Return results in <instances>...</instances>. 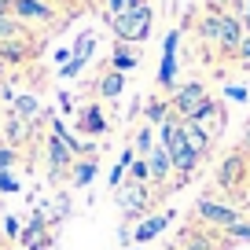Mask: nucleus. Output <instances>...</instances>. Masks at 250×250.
Masks as SVG:
<instances>
[{
  "instance_id": "nucleus-1",
  "label": "nucleus",
  "mask_w": 250,
  "mask_h": 250,
  "mask_svg": "<svg viewBox=\"0 0 250 250\" xmlns=\"http://www.w3.org/2000/svg\"><path fill=\"white\" fill-rule=\"evenodd\" d=\"M151 19L155 15L147 4H136L125 15H110V33H114V41H125V44H144L151 33Z\"/></svg>"
},
{
  "instance_id": "nucleus-2",
  "label": "nucleus",
  "mask_w": 250,
  "mask_h": 250,
  "mask_svg": "<svg viewBox=\"0 0 250 250\" xmlns=\"http://www.w3.org/2000/svg\"><path fill=\"white\" fill-rule=\"evenodd\" d=\"M162 147L169 151V162L177 173H191L199 166V155L191 151V144L184 140V129H180V122H162Z\"/></svg>"
},
{
  "instance_id": "nucleus-3",
  "label": "nucleus",
  "mask_w": 250,
  "mask_h": 250,
  "mask_svg": "<svg viewBox=\"0 0 250 250\" xmlns=\"http://www.w3.org/2000/svg\"><path fill=\"white\" fill-rule=\"evenodd\" d=\"M173 107H177V114L184 118V122H203V118L213 114V103H210V96H206V88L199 85V81L177 88V92H173Z\"/></svg>"
},
{
  "instance_id": "nucleus-4",
  "label": "nucleus",
  "mask_w": 250,
  "mask_h": 250,
  "mask_svg": "<svg viewBox=\"0 0 250 250\" xmlns=\"http://www.w3.org/2000/svg\"><path fill=\"white\" fill-rule=\"evenodd\" d=\"M195 213L203 221H210V225H221V228H232L239 225V210L228 203H213V199H199L195 203Z\"/></svg>"
},
{
  "instance_id": "nucleus-5",
  "label": "nucleus",
  "mask_w": 250,
  "mask_h": 250,
  "mask_svg": "<svg viewBox=\"0 0 250 250\" xmlns=\"http://www.w3.org/2000/svg\"><path fill=\"white\" fill-rule=\"evenodd\" d=\"M177 41H180V33L169 30V37H166V44H162V66H158V85L162 88L177 85Z\"/></svg>"
},
{
  "instance_id": "nucleus-6",
  "label": "nucleus",
  "mask_w": 250,
  "mask_h": 250,
  "mask_svg": "<svg viewBox=\"0 0 250 250\" xmlns=\"http://www.w3.org/2000/svg\"><path fill=\"white\" fill-rule=\"evenodd\" d=\"M11 15L19 19V22H52V4H44V0H11Z\"/></svg>"
},
{
  "instance_id": "nucleus-7",
  "label": "nucleus",
  "mask_w": 250,
  "mask_h": 250,
  "mask_svg": "<svg viewBox=\"0 0 250 250\" xmlns=\"http://www.w3.org/2000/svg\"><path fill=\"white\" fill-rule=\"evenodd\" d=\"M70 162H74V151L66 147L59 136H48V166H52V177H59Z\"/></svg>"
},
{
  "instance_id": "nucleus-8",
  "label": "nucleus",
  "mask_w": 250,
  "mask_h": 250,
  "mask_svg": "<svg viewBox=\"0 0 250 250\" xmlns=\"http://www.w3.org/2000/svg\"><path fill=\"white\" fill-rule=\"evenodd\" d=\"M136 66H140V55L133 52V44L118 41V44H114V52H110V70L129 74V70H136Z\"/></svg>"
},
{
  "instance_id": "nucleus-9",
  "label": "nucleus",
  "mask_w": 250,
  "mask_h": 250,
  "mask_svg": "<svg viewBox=\"0 0 250 250\" xmlns=\"http://www.w3.org/2000/svg\"><path fill=\"white\" fill-rule=\"evenodd\" d=\"M243 41V22L232 15H221V33H217V44L225 48V52H235Z\"/></svg>"
},
{
  "instance_id": "nucleus-10",
  "label": "nucleus",
  "mask_w": 250,
  "mask_h": 250,
  "mask_svg": "<svg viewBox=\"0 0 250 250\" xmlns=\"http://www.w3.org/2000/svg\"><path fill=\"white\" fill-rule=\"evenodd\" d=\"M78 125H81V133H88V136H100V133H107V118H103V110L96 107V103L81 107V118H78Z\"/></svg>"
},
{
  "instance_id": "nucleus-11",
  "label": "nucleus",
  "mask_w": 250,
  "mask_h": 250,
  "mask_svg": "<svg viewBox=\"0 0 250 250\" xmlns=\"http://www.w3.org/2000/svg\"><path fill=\"white\" fill-rule=\"evenodd\" d=\"M173 221V213H158V217H147V221H140V225H136V232H133V239L140 243H147V239H155V235H162V228L169 225Z\"/></svg>"
},
{
  "instance_id": "nucleus-12",
  "label": "nucleus",
  "mask_w": 250,
  "mask_h": 250,
  "mask_svg": "<svg viewBox=\"0 0 250 250\" xmlns=\"http://www.w3.org/2000/svg\"><path fill=\"white\" fill-rule=\"evenodd\" d=\"M180 129H184V140L191 144V151L203 158V155H206V147H210V133H206L199 122H180Z\"/></svg>"
},
{
  "instance_id": "nucleus-13",
  "label": "nucleus",
  "mask_w": 250,
  "mask_h": 250,
  "mask_svg": "<svg viewBox=\"0 0 250 250\" xmlns=\"http://www.w3.org/2000/svg\"><path fill=\"white\" fill-rule=\"evenodd\" d=\"M147 169H151V180H166V177H169V169H173L169 151H166V147H155V151L147 155Z\"/></svg>"
},
{
  "instance_id": "nucleus-14",
  "label": "nucleus",
  "mask_w": 250,
  "mask_h": 250,
  "mask_svg": "<svg viewBox=\"0 0 250 250\" xmlns=\"http://www.w3.org/2000/svg\"><path fill=\"white\" fill-rule=\"evenodd\" d=\"M144 206H147V191H144V184H133L129 191H122V210L133 217V213H144Z\"/></svg>"
},
{
  "instance_id": "nucleus-15",
  "label": "nucleus",
  "mask_w": 250,
  "mask_h": 250,
  "mask_svg": "<svg viewBox=\"0 0 250 250\" xmlns=\"http://www.w3.org/2000/svg\"><path fill=\"white\" fill-rule=\"evenodd\" d=\"M26 37V22H19L15 15H0V44L4 41H22Z\"/></svg>"
},
{
  "instance_id": "nucleus-16",
  "label": "nucleus",
  "mask_w": 250,
  "mask_h": 250,
  "mask_svg": "<svg viewBox=\"0 0 250 250\" xmlns=\"http://www.w3.org/2000/svg\"><path fill=\"white\" fill-rule=\"evenodd\" d=\"M92 48H96V33L85 30V33L78 37V44H74V55H70V59L78 62V66H85V62L92 59Z\"/></svg>"
},
{
  "instance_id": "nucleus-17",
  "label": "nucleus",
  "mask_w": 250,
  "mask_h": 250,
  "mask_svg": "<svg viewBox=\"0 0 250 250\" xmlns=\"http://www.w3.org/2000/svg\"><path fill=\"white\" fill-rule=\"evenodd\" d=\"M239 173H243V155H232V158H225L221 162V173H217V180L221 184H239Z\"/></svg>"
},
{
  "instance_id": "nucleus-18",
  "label": "nucleus",
  "mask_w": 250,
  "mask_h": 250,
  "mask_svg": "<svg viewBox=\"0 0 250 250\" xmlns=\"http://www.w3.org/2000/svg\"><path fill=\"white\" fill-rule=\"evenodd\" d=\"M26 55H30L26 37H22V41H4V44H0V59H4V62H22Z\"/></svg>"
},
{
  "instance_id": "nucleus-19",
  "label": "nucleus",
  "mask_w": 250,
  "mask_h": 250,
  "mask_svg": "<svg viewBox=\"0 0 250 250\" xmlns=\"http://www.w3.org/2000/svg\"><path fill=\"white\" fill-rule=\"evenodd\" d=\"M122 88H125V74H118V70L103 74V81H100V96L114 100V96H122Z\"/></svg>"
},
{
  "instance_id": "nucleus-20",
  "label": "nucleus",
  "mask_w": 250,
  "mask_h": 250,
  "mask_svg": "<svg viewBox=\"0 0 250 250\" xmlns=\"http://www.w3.org/2000/svg\"><path fill=\"white\" fill-rule=\"evenodd\" d=\"M92 177H96V162H92V158H85V162L74 166V184H78V188H88Z\"/></svg>"
},
{
  "instance_id": "nucleus-21",
  "label": "nucleus",
  "mask_w": 250,
  "mask_h": 250,
  "mask_svg": "<svg viewBox=\"0 0 250 250\" xmlns=\"http://www.w3.org/2000/svg\"><path fill=\"white\" fill-rule=\"evenodd\" d=\"M37 110H41V103L33 100L30 92L15 96V114H19V118H37Z\"/></svg>"
},
{
  "instance_id": "nucleus-22",
  "label": "nucleus",
  "mask_w": 250,
  "mask_h": 250,
  "mask_svg": "<svg viewBox=\"0 0 250 250\" xmlns=\"http://www.w3.org/2000/svg\"><path fill=\"white\" fill-rule=\"evenodd\" d=\"M133 151H140V158L155 151V136H151V129H147V125H144L140 133H136V147H133Z\"/></svg>"
},
{
  "instance_id": "nucleus-23",
  "label": "nucleus",
  "mask_w": 250,
  "mask_h": 250,
  "mask_svg": "<svg viewBox=\"0 0 250 250\" xmlns=\"http://www.w3.org/2000/svg\"><path fill=\"white\" fill-rule=\"evenodd\" d=\"M129 177H133V184H144V180H151L147 158H133V166H129Z\"/></svg>"
},
{
  "instance_id": "nucleus-24",
  "label": "nucleus",
  "mask_w": 250,
  "mask_h": 250,
  "mask_svg": "<svg viewBox=\"0 0 250 250\" xmlns=\"http://www.w3.org/2000/svg\"><path fill=\"white\" fill-rule=\"evenodd\" d=\"M136 4H144V0H107L110 15H125V11H133Z\"/></svg>"
},
{
  "instance_id": "nucleus-25",
  "label": "nucleus",
  "mask_w": 250,
  "mask_h": 250,
  "mask_svg": "<svg viewBox=\"0 0 250 250\" xmlns=\"http://www.w3.org/2000/svg\"><path fill=\"white\" fill-rule=\"evenodd\" d=\"M19 188H22V184L15 180V173H11V169H0V191H19Z\"/></svg>"
},
{
  "instance_id": "nucleus-26",
  "label": "nucleus",
  "mask_w": 250,
  "mask_h": 250,
  "mask_svg": "<svg viewBox=\"0 0 250 250\" xmlns=\"http://www.w3.org/2000/svg\"><path fill=\"white\" fill-rule=\"evenodd\" d=\"M15 147H11V144H4V147H0V169H11V166H15Z\"/></svg>"
},
{
  "instance_id": "nucleus-27",
  "label": "nucleus",
  "mask_w": 250,
  "mask_h": 250,
  "mask_svg": "<svg viewBox=\"0 0 250 250\" xmlns=\"http://www.w3.org/2000/svg\"><path fill=\"white\" fill-rule=\"evenodd\" d=\"M19 136H22V118H11L8 122V140L19 144Z\"/></svg>"
},
{
  "instance_id": "nucleus-28",
  "label": "nucleus",
  "mask_w": 250,
  "mask_h": 250,
  "mask_svg": "<svg viewBox=\"0 0 250 250\" xmlns=\"http://www.w3.org/2000/svg\"><path fill=\"white\" fill-rule=\"evenodd\" d=\"M147 118L151 122H166V103H147Z\"/></svg>"
},
{
  "instance_id": "nucleus-29",
  "label": "nucleus",
  "mask_w": 250,
  "mask_h": 250,
  "mask_svg": "<svg viewBox=\"0 0 250 250\" xmlns=\"http://www.w3.org/2000/svg\"><path fill=\"white\" fill-rule=\"evenodd\" d=\"M235 55H239L243 62H250V33H243V41H239V48H235Z\"/></svg>"
},
{
  "instance_id": "nucleus-30",
  "label": "nucleus",
  "mask_w": 250,
  "mask_h": 250,
  "mask_svg": "<svg viewBox=\"0 0 250 250\" xmlns=\"http://www.w3.org/2000/svg\"><path fill=\"white\" fill-rule=\"evenodd\" d=\"M4 235H11V239H15V235H22V228H19L15 217H4Z\"/></svg>"
},
{
  "instance_id": "nucleus-31",
  "label": "nucleus",
  "mask_w": 250,
  "mask_h": 250,
  "mask_svg": "<svg viewBox=\"0 0 250 250\" xmlns=\"http://www.w3.org/2000/svg\"><path fill=\"white\" fill-rule=\"evenodd\" d=\"M228 235H235V239H250V225H243V221H239V225L228 228Z\"/></svg>"
},
{
  "instance_id": "nucleus-32",
  "label": "nucleus",
  "mask_w": 250,
  "mask_h": 250,
  "mask_svg": "<svg viewBox=\"0 0 250 250\" xmlns=\"http://www.w3.org/2000/svg\"><path fill=\"white\" fill-rule=\"evenodd\" d=\"M228 96H232V100H239V103H243V100H247V88H228Z\"/></svg>"
},
{
  "instance_id": "nucleus-33",
  "label": "nucleus",
  "mask_w": 250,
  "mask_h": 250,
  "mask_svg": "<svg viewBox=\"0 0 250 250\" xmlns=\"http://www.w3.org/2000/svg\"><path fill=\"white\" fill-rule=\"evenodd\" d=\"M243 19H247V33H250V0H243Z\"/></svg>"
},
{
  "instance_id": "nucleus-34",
  "label": "nucleus",
  "mask_w": 250,
  "mask_h": 250,
  "mask_svg": "<svg viewBox=\"0 0 250 250\" xmlns=\"http://www.w3.org/2000/svg\"><path fill=\"white\" fill-rule=\"evenodd\" d=\"M0 15H11V0H0Z\"/></svg>"
},
{
  "instance_id": "nucleus-35",
  "label": "nucleus",
  "mask_w": 250,
  "mask_h": 250,
  "mask_svg": "<svg viewBox=\"0 0 250 250\" xmlns=\"http://www.w3.org/2000/svg\"><path fill=\"white\" fill-rule=\"evenodd\" d=\"M225 4H232V0H210V8H213V11H221Z\"/></svg>"
},
{
  "instance_id": "nucleus-36",
  "label": "nucleus",
  "mask_w": 250,
  "mask_h": 250,
  "mask_svg": "<svg viewBox=\"0 0 250 250\" xmlns=\"http://www.w3.org/2000/svg\"><path fill=\"white\" fill-rule=\"evenodd\" d=\"M243 144H247V147H250V125H247V133H243Z\"/></svg>"
},
{
  "instance_id": "nucleus-37",
  "label": "nucleus",
  "mask_w": 250,
  "mask_h": 250,
  "mask_svg": "<svg viewBox=\"0 0 250 250\" xmlns=\"http://www.w3.org/2000/svg\"><path fill=\"white\" fill-rule=\"evenodd\" d=\"M133 250H144V247H133Z\"/></svg>"
},
{
  "instance_id": "nucleus-38",
  "label": "nucleus",
  "mask_w": 250,
  "mask_h": 250,
  "mask_svg": "<svg viewBox=\"0 0 250 250\" xmlns=\"http://www.w3.org/2000/svg\"><path fill=\"white\" fill-rule=\"evenodd\" d=\"M0 247H4V239H0Z\"/></svg>"
}]
</instances>
